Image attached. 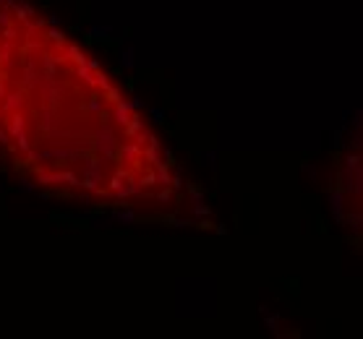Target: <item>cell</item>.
<instances>
[{
  "label": "cell",
  "instance_id": "cell-1",
  "mask_svg": "<svg viewBox=\"0 0 363 339\" xmlns=\"http://www.w3.org/2000/svg\"><path fill=\"white\" fill-rule=\"evenodd\" d=\"M0 141L40 185L82 199H147L170 183L123 94L66 34L0 11Z\"/></svg>",
  "mask_w": 363,
  "mask_h": 339
}]
</instances>
